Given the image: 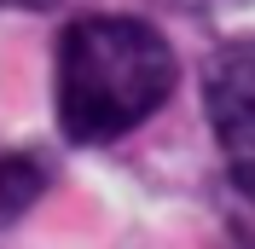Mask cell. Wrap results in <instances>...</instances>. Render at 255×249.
I'll return each mask as SVG.
<instances>
[{
  "label": "cell",
  "mask_w": 255,
  "mask_h": 249,
  "mask_svg": "<svg viewBox=\"0 0 255 249\" xmlns=\"http://www.w3.org/2000/svg\"><path fill=\"white\" fill-rule=\"evenodd\" d=\"M0 6H17V12H41V6H52V0H0Z\"/></svg>",
  "instance_id": "cell-4"
},
{
  "label": "cell",
  "mask_w": 255,
  "mask_h": 249,
  "mask_svg": "<svg viewBox=\"0 0 255 249\" xmlns=\"http://www.w3.org/2000/svg\"><path fill=\"white\" fill-rule=\"evenodd\" d=\"M180 81L174 47L151 23L87 12L58 35V127L70 145H111L157 116Z\"/></svg>",
  "instance_id": "cell-1"
},
{
  "label": "cell",
  "mask_w": 255,
  "mask_h": 249,
  "mask_svg": "<svg viewBox=\"0 0 255 249\" xmlns=\"http://www.w3.org/2000/svg\"><path fill=\"white\" fill-rule=\"evenodd\" d=\"M203 105L215 139L226 151V174L244 197H255V41H232L203 70Z\"/></svg>",
  "instance_id": "cell-2"
},
{
  "label": "cell",
  "mask_w": 255,
  "mask_h": 249,
  "mask_svg": "<svg viewBox=\"0 0 255 249\" xmlns=\"http://www.w3.org/2000/svg\"><path fill=\"white\" fill-rule=\"evenodd\" d=\"M47 180H52V174H47V162H41V156H29V151L0 156V226L23 215V209L47 191Z\"/></svg>",
  "instance_id": "cell-3"
}]
</instances>
